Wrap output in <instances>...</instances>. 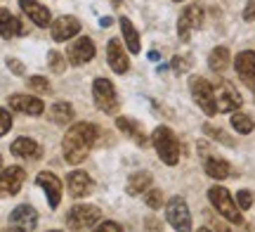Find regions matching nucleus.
<instances>
[{
  "instance_id": "c756f323",
  "label": "nucleus",
  "mask_w": 255,
  "mask_h": 232,
  "mask_svg": "<svg viewBox=\"0 0 255 232\" xmlns=\"http://www.w3.org/2000/svg\"><path fill=\"white\" fill-rule=\"evenodd\" d=\"M191 64H194V59H191L189 55H177L170 66H173L175 74H184V71H189L191 69Z\"/></svg>"
},
{
  "instance_id": "e433bc0d",
  "label": "nucleus",
  "mask_w": 255,
  "mask_h": 232,
  "mask_svg": "<svg viewBox=\"0 0 255 232\" xmlns=\"http://www.w3.org/2000/svg\"><path fill=\"white\" fill-rule=\"evenodd\" d=\"M7 66H9V71H14L17 76H24V74H26V66L21 64L19 59H12V57H9V59H7Z\"/></svg>"
},
{
  "instance_id": "f704fd0d",
  "label": "nucleus",
  "mask_w": 255,
  "mask_h": 232,
  "mask_svg": "<svg viewBox=\"0 0 255 232\" xmlns=\"http://www.w3.org/2000/svg\"><path fill=\"white\" fill-rule=\"evenodd\" d=\"M9 128H12V116H9L7 109H2V107H0V138H2Z\"/></svg>"
},
{
  "instance_id": "0eeeda50",
  "label": "nucleus",
  "mask_w": 255,
  "mask_h": 232,
  "mask_svg": "<svg viewBox=\"0 0 255 232\" xmlns=\"http://www.w3.org/2000/svg\"><path fill=\"white\" fill-rule=\"evenodd\" d=\"M203 17H206V12H203V7H201L199 2L184 7V12L180 14V19H177V36H180L182 43H187L191 38V33L203 26Z\"/></svg>"
},
{
  "instance_id": "7c9ffc66",
  "label": "nucleus",
  "mask_w": 255,
  "mask_h": 232,
  "mask_svg": "<svg viewBox=\"0 0 255 232\" xmlns=\"http://www.w3.org/2000/svg\"><path fill=\"white\" fill-rule=\"evenodd\" d=\"M28 88L33 93H50V81H47L45 76H31L28 78Z\"/></svg>"
},
{
  "instance_id": "393cba45",
  "label": "nucleus",
  "mask_w": 255,
  "mask_h": 232,
  "mask_svg": "<svg viewBox=\"0 0 255 232\" xmlns=\"http://www.w3.org/2000/svg\"><path fill=\"white\" fill-rule=\"evenodd\" d=\"M229 62H232V57H229V50L225 45L213 47V52L208 55V66H210V71H215V74L227 71Z\"/></svg>"
},
{
  "instance_id": "bb28decb",
  "label": "nucleus",
  "mask_w": 255,
  "mask_h": 232,
  "mask_svg": "<svg viewBox=\"0 0 255 232\" xmlns=\"http://www.w3.org/2000/svg\"><path fill=\"white\" fill-rule=\"evenodd\" d=\"M50 119L55 121L57 126H66V123H71V119H73V107L69 102H57V104H52V109H50Z\"/></svg>"
},
{
  "instance_id": "f257e3e1",
  "label": "nucleus",
  "mask_w": 255,
  "mask_h": 232,
  "mask_svg": "<svg viewBox=\"0 0 255 232\" xmlns=\"http://www.w3.org/2000/svg\"><path fill=\"white\" fill-rule=\"evenodd\" d=\"M95 138H97V126H92L88 121L73 123L62 140L64 159H66L69 164H73V166H76V164H83V161L88 159V154H90L92 145H95Z\"/></svg>"
},
{
  "instance_id": "5701e85b",
  "label": "nucleus",
  "mask_w": 255,
  "mask_h": 232,
  "mask_svg": "<svg viewBox=\"0 0 255 232\" xmlns=\"http://www.w3.org/2000/svg\"><path fill=\"white\" fill-rule=\"evenodd\" d=\"M21 33V24L19 19L9 12V9L0 7V36L2 38H14Z\"/></svg>"
},
{
  "instance_id": "79ce46f5",
  "label": "nucleus",
  "mask_w": 255,
  "mask_h": 232,
  "mask_svg": "<svg viewBox=\"0 0 255 232\" xmlns=\"http://www.w3.org/2000/svg\"><path fill=\"white\" fill-rule=\"evenodd\" d=\"M111 2H114V5H121V2H123V0H111Z\"/></svg>"
},
{
  "instance_id": "f03ea898",
  "label": "nucleus",
  "mask_w": 255,
  "mask_h": 232,
  "mask_svg": "<svg viewBox=\"0 0 255 232\" xmlns=\"http://www.w3.org/2000/svg\"><path fill=\"white\" fill-rule=\"evenodd\" d=\"M151 142H154V149L158 159L168 164V166H175L180 161V142L175 138V133L168 126H158L151 133Z\"/></svg>"
},
{
  "instance_id": "c85d7f7f",
  "label": "nucleus",
  "mask_w": 255,
  "mask_h": 232,
  "mask_svg": "<svg viewBox=\"0 0 255 232\" xmlns=\"http://www.w3.org/2000/svg\"><path fill=\"white\" fill-rule=\"evenodd\" d=\"M144 202H146V206H149V209H161V206H165L163 204V192H161V190H158V187H149V190H146L144 192Z\"/></svg>"
},
{
  "instance_id": "aec40b11",
  "label": "nucleus",
  "mask_w": 255,
  "mask_h": 232,
  "mask_svg": "<svg viewBox=\"0 0 255 232\" xmlns=\"http://www.w3.org/2000/svg\"><path fill=\"white\" fill-rule=\"evenodd\" d=\"M203 171L206 176H210L213 180H225L232 173L229 164L222 157H213V154H203Z\"/></svg>"
},
{
  "instance_id": "c9c22d12",
  "label": "nucleus",
  "mask_w": 255,
  "mask_h": 232,
  "mask_svg": "<svg viewBox=\"0 0 255 232\" xmlns=\"http://www.w3.org/2000/svg\"><path fill=\"white\" fill-rule=\"evenodd\" d=\"M90 232H123V228L119 223H114V221H104V223L95 225V230Z\"/></svg>"
},
{
  "instance_id": "a211bd4d",
  "label": "nucleus",
  "mask_w": 255,
  "mask_h": 232,
  "mask_svg": "<svg viewBox=\"0 0 255 232\" xmlns=\"http://www.w3.org/2000/svg\"><path fill=\"white\" fill-rule=\"evenodd\" d=\"M19 7H21V12L26 14L36 26L45 28L52 24V17H50V9L45 7V5H40V2H36V0H19Z\"/></svg>"
},
{
  "instance_id": "9b49d317",
  "label": "nucleus",
  "mask_w": 255,
  "mask_h": 232,
  "mask_svg": "<svg viewBox=\"0 0 255 232\" xmlns=\"http://www.w3.org/2000/svg\"><path fill=\"white\" fill-rule=\"evenodd\" d=\"M92 57H95V43L85 36H78L71 45H69V50H66V59H69L73 66L88 64Z\"/></svg>"
},
{
  "instance_id": "f8f14e48",
  "label": "nucleus",
  "mask_w": 255,
  "mask_h": 232,
  "mask_svg": "<svg viewBox=\"0 0 255 232\" xmlns=\"http://www.w3.org/2000/svg\"><path fill=\"white\" fill-rule=\"evenodd\" d=\"M50 33L57 43H64V40H71L73 36L81 33V21L71 14H64V17H57L52 24H50Z\"/></svg>"
},
{
  "instance_id": "4468645a",
  "label": "nucleus",
  "mask_w": 255,
  "mask_h": 232,
  "mask_svg": "<svg viewBox=\"0 0 255 232\" xmlns=\"http://www.w3.org/2000/svg\"><path fill=\"white\" fill-rule=\"evenodd\" d=\"M36 183H38V187H43V192H45V197H47V204H50V209H57V206H59V202H62V180H59L55 173H47V171H43V173H38Z\"/></svg>"
},
{
  "instance_id": "2f4dec72",
  "label": "nucleus",
  "mask_w": 255,
  "mask_h": 232,
  "mask_svg": "<svg viewBox=\"0 0 255 232\" xmlns=\"http://www.w3.org/2000/svg\"><path fill=\"white\" fill-rule=\"evenodd\" d=\"M203 130H206V135H210V138L220 140V142H225V145H234V138L225 135V133H222V128H215V126L206 123V126H203Z\"/></svg>"
},
{
  "instance_id": "20e7f679",
  "label": "nucleus",
  "mask_w": 255,
  "mask_h": 232,
  "mask_svg": "<svg viewBox=\"0 0 255 232\" xmlns=\"http://www.w3.org/2000/svg\"><path fill=\"white\" fill-rule=\"evenodd\" d=\"M189 90H191V97H194V102L199 104V109L206 116H215L218 112V100H215V88L206 81V78H201V76H194L189 81Z\"/></svg>"
},
{
  "instance_id": "a18cd8bd",
  "label": "nucleus",
  "mask_w": 255,
  "mask_h": 232,
  "mask_svg": "<svg viewBox=\"0 0 255 232\" xmlns=\"http://www.w3.org/2000/svg\"><path fill=\"white\" fill-rule=\"evenodd\" d=\"M50 232H62V230H50Z\"/></svg>"
},
{
  "instance_id": "7ed1b4c3",
  "label": "nucleus",
  "mask_w": 255,
  "mask_h": 232,
  "mask_svg": "<svg viewBox=\"0 0 255 232\" xmlns=\"http://www.w3.org/2000/svg\"><path fill=\"white\" fill-rule=\"evenodd\" d=\"M208 199L210 204L215 206V211H218L225 221H229L232 225H244V216H241V209L237 206V199L229 195L227 187H210L208 190Z\"/></svg>"
},
{
  "instance_id": "39448f33",
  "label": "nucleus",
  "mask_w": 255,
  "mask_h": 232,
  "mask_svg": "<svg viewBox=\"0 0 255 232\" xmlns=\"http://www.w3.org/2000/svg\"><path fill=\"white\" fill-rule=\"evenodd\" d=\"M92 100L100 107V112L104 114H116L119 112V95L116 88L109 78H95L92 83Z\"/></svg>"
},
{
  "instance_id": "423d86ee",
  "label": "nucleus",
  "mask_w": 255,
  "mask_h": 232,
  "mask_svg": "<svg viewBox=\"0 0 255 232\" xmlns=\"http://www.w3.org/2000/svg\"><path fill=\"white\" fill-rule=\"evenodd\" d=\"M165 221L177 232H191V214L184 197H173L165 204Z\"/></svg>"
},
{
  "instance_id": "a878e982",
  "label": "nucleus",
  "mask_w": 255,
  "mask_h": 232,
  "mask_svg": "<svg viewBox=\"0 0 255 232\" xmlns=\"http://www.w3.org/2000/svg\"><path fill=\"white\" fill-rule=\"evenodd\" d=\"M121 31H123V38H126L128 43V50L137 55L139 50H142V43H139V33H137V28L132 26V21L128 17H121Z\"/></svg>"
},
{
  "instance_id": "ddd939ff",
  "label": "nucleus",
  "mask_w": 255,
  "mask_h": 232,
  "mask_svg": "<svg viewBox=\"0 0 255 232\" xmlns=\"http://www.w3.org/2000/svg\"><path fill=\"white\" fill-rule=\"evenodd\" d=\"M234 69H237L241 83L248 85V88L255 93V52L253 50L239 52L237 59H234Z\"/></svg>"
},
{
  "instance_id": "412c9836",
  "label": "nucleus",
  "mask_w": 255,
  "mask_h": 232,
  "mask_svg": "<svg viewBox=\"0 0 255 232\" xmlns=\"http://www.w3.org/2000/svg\"><path fill=\"white\" fill-rule=\"evenodd\" d=\"M9 149H12V154L19 159H38L40 157V147H38L36 140H31V138H17Z\"/></svg>"
},
{
  "instance_id": "37998d69",
  "label": "nucleus",
  "mask_w": 255,
  "mask_h": 232,
  "mask_svg": "<svg viewBox=\"0 0 255 232\" xmlns=\"http://www.w3.org/2000/svg\"><path fill=\"white\" fill-rule=\"evenodd\" d=\"M196 232H210V230H208V228H201V230H196Z\"/></svg>"
},
{
  "instance_id": "49530a36",
  "label": "nucleus",
  "mask_w": 255,
  "mask_h": 232,
  "mask_svg": "<svg viewBox=\"0 0 255 232\" xmlns=\"http://www.w3.org/2000/svg\"><path fill=\"white\" fill-rule=\"evenodd\" d=\"M173 2H182V0H173Z\"/></svg>"
},
{
  "instance_id": "9d476101",
  "label": "nucleus",
  "mask_w": 255,
  "mask_h": 232,
  "mask_svg": "<svg viewBox=\"0 0 255 232\" xmlns=\"http://www.w3.org/2000/svg\"><path fill=\"white\" fill-rule=\"evenodd\" d=\"M26 180V171L19 166L2 168L0 173V197H14Z\"/></svg>"
},
{
  "instance_id": "dca6fc26",
  "label": "nucleus",
  "mask_w": 255,
  "mask_h": 232,
  "mask_svg": "<svg viewBox=\"0 0 255 232\" xmlns=\"http://www.w3.org/2000/svg\"><path fill=\"white\" fill-rule=\"evenodd\" d=\"M7 104L19 114H26V116H40L45 112V104L40 97H33V95H12L7 100Z\"/></svg>"
},
{
  "instance_id": "cd10ccee",
  "label": "nucleus",
  "mask_w": 255,
  "mask_h": 232,
  "mask_svg": "<svg viewBox=\"0 0 255 232\" xmlns=\"http://www.w3.org/2000/svg\"><path fill=\"white\" fill-rule=\"evenodd\" d=\"M232 128L237 130V133H241V135H251L255 130V121L248 116V114H232Z\"/></svg>"
},
{
  "instance_id": "72a5a7b5",
  "label": "nucleus",
  "mask_w": 255,
  "mask_h": 232,
  "mask_svg": "<svg viewBox=\"0 0 255 232\" xmlns=\"http://www.w3.org/2000/svg\"><path fill=\"white\" fill-rule=\"evenodd\" d=\"M47 64H50V69H52L55 74H62L64 66H66L64 64V59H62V52H55V50L47 55Z\"/></svg>"
},
{
  "instance_id": "4be33fe9",
  "label": "nucleus",
  "mask_w": 255,
  "mask_h": 232,
  "mask_svg": "<svg viewBox=\"0 0 255 232\" xmlns=\"http://www.w3.org/2000/svg\"><path fill=\"white\" fill-rule=\"evenodd\" d=\"M151 183H154V178H151V173L149 171H137V173H132V176L128 178V195H144L146 190L151 187Z\"/></svg>"
},
{
  "instance_id": "c03bdc74",
  "label": "nucleus",
  "mask_w": 255,
  "mask_h": 232,
  "mask_svg": "<svg viewBox=\"0 0 255 232\" xmlns=\"http://www.w3.org/2000/svg\"><path fill=\"white\" fill-rule=\"evenodd\" d=\"M0 173H2V157H0Z\"/></svg>"
},
{
  "instance_id": "4c0bfd02",
  "label": "nucleus",
  "mask_w": 255,
  "mask_h": 232,
  "mask_svg": "<svg viewBox=\"0 0 255 232\" xmlns=\"http://www.w3.org/2000/svg\"><path fill=\"white\" fill-rule=\"evenodd\" d=\"M244 19H246V21H253L255 19V0H251V2H248V7L244 9Z\"/></svg>"
},
{
  "instance_id": "f3484780",
  "label": "nucleus",
  "mask_w": 255,
  "mask_h": 232,
  "mask_svg": "<svg viewBox=\"0 0 255 232\" xmlns=\"http://www.w3.org/2000/svg\"><path fill=\"white\" fill-rule=\"evenodd\" d=\"M107 62H109V66L114 69V74H126L128 69H130L128 52L123 50L121 40H116V38H111L109 45H107Z\"/></svg>"
},
{
  "instance_id": "a19ab883",
  "label": "nucleus",
  "mask_w": 255,
  "mask_h": 232,
  "mask_svg": "<svg viewBox=\"0 0 255 232\" xmlns=\"http://www.w3.org/2000/svg\"><path fill=\"white\" fill-rule=\"evenodd\" d=\"M5 232H24V230H17V228H9V230H5Z\"/></svg>"
},
{
  "instance_id": "58836bf2",
  "label": "nucleus",
  "mask_w": 255,
  "mask_h": 232,
  "mask_svg": "<svg viewBox=\"0 0 255 232\" xmlns=\"http://www.w3.org/2000/svg\"><path fill=\"white\" fill-rule=\"evenodd\" d=\"M215 232H234L229 225H225V223H215Z\"/></svg>"
},
{
  "instance_id": "2eb2a0df",
  "label": "nucleus",
  "mask_w": 255,
  "mask_h": 232,
  "mask_svg": "<svg viewBox=\"0 0 255 232\" xmlns=\"http://www.w3.org/2000/svg\"><path fill=\"white\" fill-rule=\"evenodd\" d=\"M36 223H38V214H36V209L28 204L17 206V209L9 214V228H17V230H24V232H33L36 230Z\"/></svg>"
},
{
  "instance_id": "1a4fd4ad",
  "label": "nucleus",
  "mask_w": 255,
  "mask_h": 232,
  "mask_svg": "<svg viewBox=\"0 0 255 232\" xmlns=\"http://www.w3.org/2000/svg\"><path fill=\"white\" fill-rule=\"evenodd\" d=\"M215 100H218V112H237L244 104V97L229 81H220V85L215 88Z\"/></svg>"
},
{
  "instance_id": "b1692460",
  "label": "nucleus",
  "mask_w": 255,
  "mask_h": 232,
  "mask_svg": "<svg viewBox=\"0 0 255 232\" xmlns=\"http://www.w3.org/2000/svg\"><path fill=\"white\" fill-rule=\"evenodd\" d=\"M116 126H119L123 133H126L128 138H132L137 145H146V133L142 130V126L137 123V121L128 119V116H119L116 119Z\"/></svg>"
},
{
  "instance_id": "473e14b6",
  "label": "nucleus",
  "mask_w": 255,
  "mask_h": 232,
  "mask_svg": "<svg viewBox=\"0 0 255 232\" xmlns=\"http://www.w3.org/2000/svg\"><path fill=\"white\" fill-rule=\"evenodd\" d=\"M253 202H255V197H253V192H248V190H241L237 195V206L241 211H248V209L253 206Z\"/></svg>"
},
{
  "instance_id": "6ab92c4d",
  "label": "nucleus",
  "mask_w": 255,
  "mask_h": 232,
  "mask_svg": "<svg viewBox=\"0 0 255 232\" xmlns=\"http://www.w3.org/2000/svg\"><path fill=\"white\" fill-rule=\"evenodd\" d=\"M66 183H69L71 197H76V199H83L85 195H90V190H92V180L85 171H71L69 178H66Z\"/></svg>"
},
{
  "instance_id": "6e6552de",
  "label": "nucleus",
  "mask_w": 255,
  "mask_h": 232,
  "mask_svg": "<svg viewBox=\"0 0 255 232\" xmlns=\"http://www.w3.org/2000/svg\"><path fill=\"white\" fill-rule=\"evenodd\" d=\"M102 211L97 209V206H90V204H78L73 206L71 211L66 214V223H69V228H71L73 232H83L88 230L90 225H95L97 221H100Z\"/></svg>"
},
{
  "instance_id": "ea45409f",
  "label": "nucleus",
  "mask_w": 255,
  "mask_h": 232,
  "mask_svg": "<svg viewBox=\"0 0 255 232\" xmlns=\"http://www.w3.org/2000/svg\"><path fill=\"white\" fill-rule=\"evenodd\" d=\"M111 21H114L111 17H104V19H102V26H111Z\"/></svg>"
}]
</instances>
